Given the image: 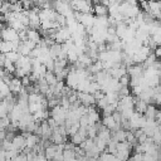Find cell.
Returning a JSON list of instances; mask_svg holds the SVG:
<instances>
[{
  "mask_svg": "<svg viewBox=\"0 0 161 161\" xmlns=\"http://www.w3.org/2000/svg\"><path fill=\"white\" fill-rule=\"evenodd\" d=\"M70 6L73 8L74 11H79L82 14H88L93 11V3L89 1H70Z\"/></svg>",
  "mask_w": 161,
  "mask_h": 161,
  "instance_id": "obj_1",
  "label": "cell"
},
{
  "mask_svg": "<svg viewBox=\"0 0 161 161\" xmlns=\"http://www.w3.org/2000/svg\"><path fill=\"white\" fill-rule=\"evenodd\" d=\"M1 38L5 42H16L20 40L19 38V33L16 30H14L10 26H5V24H3V29H1Z\"/></svg>",
  "mask_w": 161,
  "mask_h": 161,
  "instance_id": "obj_2",
  "label": "cell"
},
{
  "mask_svg": "<svg viewBox=\"0 0 161 161\" xmlns=\"http://www.w3.org/2000/svg\"><path fill=\"white\" fill-rule=\"evenodd\" d=\"M78 101L80 102V104L86 106V107H91L96 104V98L93 94L91 93H86V92H78Z\"/></svg>",
  "mask_w": 161,
  "mask_h": 161,
  "instance_id": "obj_3",
  "label": "cell"
},
{
  "mask_svg": "<svg viewBox=\"0 0 161 161\" xmlns=\"http://www.w3.org/2000/svg\"><path fill=\"white\" fill-rule=\"evenodd\" d=\"M13 146H14V150L18 151V152H21L26 148V140L24 137V135H16L13 140Z\"/></svg>",
  "mask_w": 161,
  "mask_h": 161,
  "instance_id": "obj_4",
  "label": "cell"
},
{
  "mask_svg": "<svg viewBox=\"0 0 161 161\" xmlns=\"http://www.w3.org/2000/svg\"><path fill=\"white\" fill-rule=\"evenodd\" d=\"M9 87H10L11 93H15V94H20V93L23 92V89H24L21 79H20V78H16V77H14L13 79H10Z\"/></svg>",
  "mask_w": 161,
  "mask_h": 161,
  "instance_id": "obj_5",
  "label": "cell"
},
{
  "mask_svg": "<svg viewBox=\"0 0 161 161\" xmlns=\"http://www.w3.org/2000/svg\"><path fill=\"white\" fill-rule=\"evenodd\" d=\"M93 11L96 13V16H104L108 14V8L101 3H93Z\"/></svg>",
  "mask_w": 161,
  "mask_h": 161,
  "instance_id": "obj_6",
  "label": "cell"
},
{
  "mask_svg": "<svg viewBox=\"0 0 161 161\" xmlns=\"http://www.w3.org/2000/svg\"><path fill=\"white\" fill-rule=\"evenodd\" d=\"M147 108H148V103L147 102H145V101H142V99H140L137 97L135 98V111L136 112H138L141 114H145Z\"/></svg>",
  "mask_w": 161,
  "mask_h": 161,
  "instance_id": "obj_7",
  "label": "cell"
},
{
  "mask_svg": "<svg viewBox=\"0 0 161 161\" xmlns=\"http://www.w3.org/2000/svg\"><path fill=\"white\" fill-rule=\"evenodd\" d=\"M28 40H31L34 42L35 44H40L42 43V36H40V33L36 30V29H28Z\"/></svg>",
  "mask_w": 161,
  "mask_h": 161,
  "instance_id": "obj_8",
  "label": "cell"
},
{
  "mask_svg": "<svg viewBox=\"0 0 161 161\" xmlns=\"http://www.w3.org/2000/svg\"><path fill=\"white\" fill-rule=\"evenodd\" d=\"M11 96V91H10V87H9V83L1 80L0 82V97H1V101L10 97Z\"/></svg>",
  "mask_w": 161,
  "mask_h": 161,
  "instance_id": "obj_9",
  "label": "cell"
},
{
  "mask_svg": "<svg viewBox=\"0 0 161 161\" xmlns=\"http://www.w3.org/2000/svg\"><path fill=\"white\" fill-rule=\"evenodd\" d=\"M58 151H59V150H58V145H50V146H48V147L44 150V156H45L49 161H52V160L54 158V156L57 155Z\"/></svg>",
  "mask_w": 161,
  "mask_h": 161,
  "instance_id": "obj_10",
  "label": "cell"
},
{
  "mask_svg": "<svg viewBox=\"0 0 161 161\" xmlns=\"http://www.w3.org/2000/svg\"><path fill=\"white\" fill-rule=\"evenodd\" d=\"M0 49H1V53H3V54H8V53H10V52H14V44H13V42L1 40V43H0Z\"/></svg>",
  "mask_w": 161,
  "mask_h": 161,
  "instance_id": "obj_11",
  "label": "cell"
},
{
  "mask_svg": "<svg viewBox=\"0 0 161 161\" xmlns=\"http://www.w3.org/2000/svg\"><path fill=\"white\" fill-rule=\"evenodd\" d=\"M45 80H47V83L49 84V87H54L59 80H58V78H57V75H55V73L54 72H50V70H48L47 72V74H45Z\"/></svg>",
  "mask_w": 161,
  "mask_h": 161,
  "instance_id": "obj_12",
  "label": "cell"
},
{
  "mask_svg": "<svg viewBox=\"0 0 161 161\" xmlns=\"http://www.w3.org/2000/svg\"><path fill=\"white\" fill-rule=\"evenodd\" d=\"M50 141H53V145H63V143H65V137L63 135H60L58 131H53Z\"/></svg>",
  "mask_w": 161,
  "mask_h": 161,
  "instance_id": "obj_13",
  "label": "cell"
},
{
  "mask_svg": "<svg viewBox=\"0 0 161 161\" xmlns=\"http://www.w3.org/2000/svg\"><path fill=\"white\" fill-rule=\"evenodd\" d=\"M156 113H157L156 107L148 104V108H147V111H146V113H145L143 116L146 117V119H155V118H156Z\"/></svg>",
  "mask_w": 161,
  "mask_h": 161,
  "instance_id": "obj_14",
  "label": "cell"
},
{
  "mask_svg": "<svg viewBox=\"0 0 161 161\" xmlns=\"http://www.w3.org/2000/svg\"><path fill=\"white\" fill-rule=\"evenodd\" d=\"M6 55V58L9 59V60H11L13 63H16L18 60H19V58H20V53L19 52H10V53H8V54H5Z\"/></svg>",
  "mask_w": 161,
  "mask_h": 161,
  "instance_id": "obj_15",
  "label": "cell"
},
{
  "mask_svg": "<svg viewBox=\"0 0 161 161\" xmlns=\"http://www.w3.org/2000/svg\"><path fill=\"white\" fill-rule=\"evenodd\" d=\"M96 104H97V107H98L99 109H104L109 103H108V101H107V98H106V96H104L103 98H101L99 101H97Z\"/></svg>",
  "mask_w": 161,
  "mask_h": 161,
  "instance_id": "obj_16",
  "label": "cell"
},
{
  "mask_svg": "<svg viewBox=\"0 0 161 161\" xmlns=\"http://www.w3.org/2000/svg\"><path fill=\"white\" fill-rule=\"evenodd\" d=\"M31 5H33L31 1H25V3H23V6H25V8H29V6H31Z\"/></svg>",
  "mask_w": 161,
  "mask_h": 161,
  "instance_id": "obj_17",
  "label": "cell"
}]
</instances>
